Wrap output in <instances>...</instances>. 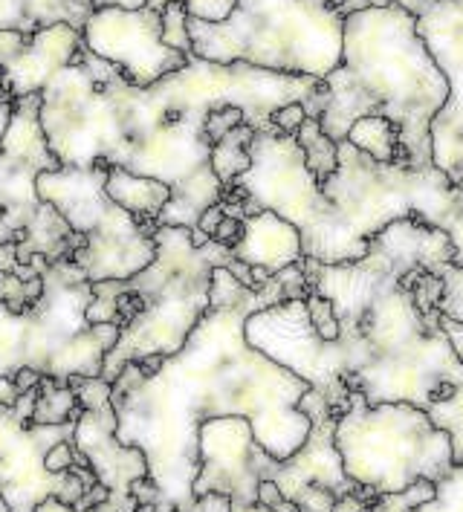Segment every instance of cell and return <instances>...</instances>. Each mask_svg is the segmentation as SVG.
<instances>
[{
  "instance_id": "1",
  "label": "cell",
  "mask_w": 463,
  "mask_h": 512,
  "mask_svg": "<svg viewBox=\"0 0 463 512\" xmlns=\"http://www.w3.org/2000/svg\"><path fill=\"white\" fill-rule=\"evenodd\" d=\"M452 264L455 249L443 229L403 217L382 229L359 261H301L307 287L336 310L333 342L316 333L304 298L252 313L246 342L319 391L336 417L354 394L368 405L409 403L429 414L463 388V359L443 330V313L420 307L414 278Z\"/></svg>"
},
{
  "instance_id": "2",
  "label": "cell",
  "mask_w": 463,
  "mask_h": 512,
  "mask_svg": "<svg viewBox=\"0 0 463 512\" xmlns=\"http://www.w3.org/2000/svg\"><path fill=\"white\" fill-rule=\"evenodd\" d=\"M322 81L275 73L252 64H215L191 55L189 64L151 87L82 47L41 93V128L61 165H119L154 177L171 189L157 226L197 229L206 209L223 200L226 186L212 168L206 119L235 105L246 125L270 128L275 110L310 102Z\"/></svg>"
},
{
  "instance_id": "3",
  "label": "cell",
  "mask_w": 463,
  "mask_h": 512,
  "mask_svg": "<svg viewBox=\"0 0 463 512\" xmlns=\"http://www.w3.org/2000/svg\"><path fill=\"white\" fill-rule=\"evenodd\" d=\"M301 264L273 278L235 307H209L183 351L165 356L157 374L139 362L122 368L110 385L116 434L148 458V478L160 504L194 510L200 475V426L218 417H246L258 443L278 460L293 458L313 429L299 408L310 385L246 342V319L290 298H307Z\"/></svg>"
},
{
  "instance_id": "4",
  "label": "cell",
  "mask_w": 463,
  "mask_h": 512,
  "mask_svg": "<svg viewBox=\"0 0 463 512\" xmlns=\"http://www.w3.org/2000/svg\"><path fill=\"white\" fill-rule=\"evenodd\" d=\"M449 99V81L417 32V15L400 3L368 6L345 18L342 64L325 79L319 125L342 142L365 116L391 119L406 168H435L432 122Z\"/></svg>"
},
{
  "instance_id": "5",
  "label": "cell",
  "mask_w": 463,
  "mask_h": 512,
  "mask_svg": "<svg viewBox=\"0 0 463 512\" xmlns=\"http://www.w3.org/2000/svg\"><path fill=\"white\" fill-rule=\"evenodd\" d=\"M154 241V264L125 281V287L142 301V310L134 322L122 327L119 342L105 359L102 379L110 385L131 362L183 351L191 330L212 307V272L218 267L229 270L235 261L232 246H223L215 238L197 246L191 241V229L183 226H160Z\"/></svg>"
},
{
  "instance_id": "6",
  "label": "cell",
  "mask_w": 463,
  "mask_h": 512,
  "mask_svg": "<svg viewBox=\"0 0 463 512\" xmlns=\"http://www.w3.org/2000/svg\"><path fill=\"white\" fill-rule=\"evenodd\" d=\"M93 284L76 261H55L44 270V296L27 310L0 301V377L24 368L58 382L102 377L105 359L122 336L116 324H90Z\"/></svg>"
},
{
  "instance_id": "7",
  "label": "cell",
  "mask_w": 463,
  "mask_h": 512,
  "mask_svg": "<svg viewBox=\"0 0 463 512\" xmlns=\"http://www.w3.org/2000/svg\"><path fill=\"white\" fill-rule=\"evenodd\" d=\"M194 55L325 81L345 50V18L330 0H238L220 21H189Z\"/></svg>"
},
{
  "instance_id": "8",
  "label": "cell",
  "mask_w": 463,
  "mask_h": 512,
  "mask_svg": "<svg viewBox=\"0 0 463 512\" xmlns=\"http://www.w3.org/2000/svg\"><path fill=\"white\" fill-rule=\"evenodd\" d=\"M336 446L348 478L377 495L406 492L423 481L440 484L455 469L449 434L409 403L368 405L354 394L336 417Z\"/></svg>"
},
{
  "instance_id": "9",
  "label": "cell",
  "mask_w": 463,
  "mask_h": 512,
  "mask_svg": "<svg viewBox=\"0 0 463 512\" xmlns=\"http://www.w3.org/2000/svg\"><path fill=\"white\" fill-rule=\"evenodd\" d=\"M345 232L368 246L403 217H423L446 235L463 223V189L440 168L414 171L400 162H377L348 139L339 142V165L322 183Z\"/></svg>"
},
{
  "instance_id": "10",
  "label": "cell",
  "mask_w": 463,
  "mask_h": 512,
  "mask_svg": "<svg viewBox=\"0 0 463 512\" xmlns=\"http://www.w3.org/2000/svg\"><path fill=\"white\" fill-rule=\"evenodd\" d=\"M108 162L90 168L61 165L38 177V194L82 235L84 246L73 255L76 267L96 281H128L157 258V223H145L108 197Z\"/></svg>"
},
{
  "instance_id": "11",
  "label": "cell",
  "mask_w": 463,
  "mask_h": 512,
  "mask_svg": "<svg viewBox=\"0 0 463 512\" xmlns=\"http://www.w3.org/2000/svg\"><path fill=\"white\" fill-rule=\"evenodd\" d=\"M55 168L61 162L41 128V93L15 99L0 151V243H18L21 264L32 255L50 264L67 261L84 246L82 235L38 194V177Z\"/></svg>"
},
{
  "instance_id": "12",
  "label": "cell",
  "mask_w": 463,
  "mask_h": 512,
  "mask_svg": "<svg viewBox=\"0 0 463 512\" xmlns=\"http://www.w3.org/2000/svg\"><path fill=\"white\" fill-rule=\"evenodd\" d=\"M35 403L38 388H29L15 405H0V498L9 512H38L47 498L76 507L84 492L99 484L87 466H76L61 475L44 466L55 443L73 440L79 420L64 426H35Z\"/></svg>"
},
{
  "instance_id": "13",
  "label": "cell",
  "mask_w": 463,
  "mask_h": 512,
  "mask_svg": "<svg viewBox=\"0 0 463 512\" xmlns=\"http://www.w3.org/2000/svg\"><path fill=\"white\" fill-rule=\"evenodd\" d=\"M84 47L110 64L137 87H151L189 64L191 55L171 50L163 41V12L148 6H99L84 24Z\"/></svg>"
},
{
  "instance_id": "14",
  "label": "cell",
  "mask_w": 463,
  "mask_h": 512,
  "mask_svg": "<svg viewBox=\"0 0 463 512\" xmlns=\"http://www.w3.org/2000/svg\"><path fill=\"white\" fill-rule=\"evenodd\" d=\"M82 400V417L76 423L73 446L87 458L96 481L108 486L110 501L137 512L139 501L131 495V486L148 478V458L137 446H125L116 434V408L110 400V382L102 377L70 379Z\"/></svg>"
},
{
  "instance_id": "15",
  "label": "cell",
  "mask_w": 463,
  "mask_h": 512,
  "mask_svg": "<svg viewBox=\"0 0 463 512\" xmlns=\"http://www.w3.org/2000/svg\"><path fill=\"white\" fill-rule=\"evenodd\" d=\"M417 32L449 81V99L432 122L435 168L463 189V0H426Z\"/></svg>"
},
{
  "instance_id": "16",
  "label": "cell",
  "mask_w": 463,
  "mask_h": 512,
  "mask_svg": "<svg viewBox=\"0 0 463 512\" xmlns=\"http://www.w3.org/2000/svg\"><path fill=\"white\" fill-rule=\"evenodd\" d=\"M275 463L255 437L246 417H218L200 426V475L194 498L220 492L232 498V507L258 504V489L270 481Z\"/></svg>"
},
{
  "instance_id": "17",
  "label": "cell",
  "mask_w": 463,
  "mask_h": 512,
  "mask_svg": "<svg viewBox=\"0 0 463 512\" xmlns=\"http://www.w3.org/2000/svg\"><path fill=\"white\" fill-rule=\"evenodd\" d=\"M82 47V29L67 24L41 29L35 35L0 29V70L6 79V90L15 99L44 93V87L76 58Z\"/></svg>"
},
{
  "instance_id": "18",
  "label": "cell",
  "mask_w": 463,
  "mask_h": 512,
  "mask_svg": "<svg viewBox=\"0 0 463 512\" xmlns=\"http://www.w3.org/2000/svg\"><path fill=\"white\" fill-rule=\"evenodd\" d=\"M270 481H275L278 489L284 492V498H290V501H296L310 484L333 489L336 498L354 492L356 484L348 478L339 446H336V414L333 411L313 417V429L307 434L304 446L293 458L275 463Z\"/></svg>"
},
{
  "instance_id": "19",
  "label": "cell",
  "mask_w": 463,
  "mask_h": 512,
  "mask_svg": "<svg viewBox=\"0 0 463 512\" xmlns=\"http://www.w3.org/2000/svg\"><path fill=\"white\" fill-rule=\"evenodd\" d=\"M232 249H235V258L244 261L246 267H261L273 275L304 261L299 229L290 220L267 209L246 217L244 235Z\"/></svg>"
},
{
  "instance_id": "20",
  "label": "cell",
  "mask_w": 463,
  "mask_h": 512,
  "mask_svg": "<svg viewBox=\"0 0 463 512\" xmlns=\"http://www.w3.org/2000/svg\"><path fill=\"white\" fill-rule=\"evenodd\" d=\"M96 9V0H0V29L35 35L41 29L67 24L84 32V24Z\"/></svg>"
},
{
  "instance_id": "21",
  "label": "cell",
  "mask_w": 463,
  "mask_h": 512,
  "mask_svg": "<svg viewBox=\"0 0 463 512\" xmlns=\"http://www.w3.org/2000/svg\"><path fill=\"white\" fill-rule=\"evenodd\" d=\"M105 189H108V197L116 206H122L125 212H131L145 223H157L160 212L171 200V189L165 183L154 180V177H139L134 171L119 168V165H110Z\"/></svg>"
},
{
  "instance_id": "22",
  "label": "cell",
  "mask_w": 463,
  "mask_h": 512,
  "mask_svg": "<svg viewBox=\"0 0 463 512\" xmlns=\"http://www.w3.org/2000/svg\"><path fill=\"white\" fill-rule=\"evenodd\" d=\"M82 400L70 382H58L53 377H41L38 382V403L32 411L35 426H64L82 417Z\"/></svg>"
},
{
  "instance_id": "23",
  "label": "cell",
  "mask_w": 463,
  "mask_h": 512,
  "mask_svg": "<svg viewBox=\"0 0 463 512\" xmlns=\"http://www.w3.org/2000/svg\"><path fill=\"white\" fill-rule=\"evenodd\" d=\"M362 154L374 157L377 162H403L400 148V131L391 119L382 116H365L354 122V128L345 136Z\"/></svg>"
},
{
  "instance_id": "24",
  "label": "cell",
  "mask_w": 463,
  "mask_h": 512,
  "mask_svg": "<svg viewBox=\"0 0 463 512\" xmlns=\"http://www.w3.org/2000/svg\"><path fill=\"white\" fill-rule=\"evenodd\" d=\"M255 139V128L238 125L235 131L223 136L220 142L212 145V168L218 174L223 186H232L241 174L249 171L252 157H249V142Z\"/></svg>"
},
{
  "instance_id": "25",
  "label": "cell",
  "mask_w": 463,
  "mask_h": 512,
  "mask_svg": "<svg viewBox=\"0 0 463 512\" xmlns=\"http://www.w3.org/2000/svg\"><path fill=\"white\" fill-rule=\"evenodd\" d=\"M296 139H299V145L304 148V154H307L310 171L316 174L319 183H325L327 177L336 171V165H339V142H333V139L322 131L319 119H313V116L301 125V131L296 134Z\"/></svg>"
},
{
  "instance_id": "26",
  "label": "cell",
  "mask_w": 463,
  "mask_h": 512,
  "mask_svg": "<svg viewBox=\"0 0 463 512\" xmlns=\"http://www.w3.org/2000/svg\"><path fill=\"white\" fill-rule=\"evenodd\" d=\"M41 296H44V272L35 278H21L15 272H0V301L9 304L12 310H27Z\"/></svg>"
},
{
  "instance_id": "27",
  "label": "cell",
  "mask_w": 463,
  "mask_h": 512,
  "mask_svg": "<svg viewBox=\"0 0 463 512\" xmlns=\"http://www.w3.org/2000/svg\"><path fill=\"white\" fill-rule=\"evenodd\" d=\"M429 417H432L437 429L449 434L455 466H463V388L449 403L437 405L435 411H429Z\"/></svg>"
},
{
  "instance_id": "28",
  "label": "cell",
  "mask_w": 463,
  "mask_h": 512,
  "mask_svg": "<svg viewBox=\"0 0 463 512\" xmlns=\"http://www.w3.org/2000/svg\"><path fill=\"white\" fill-rule=\"evenodd\" d=\"M189 9L186 3H168L163 9V41L183 55H194V44H191L189 32Z\"/></svg>"
},
{
  "instance_id": "29",
  "label": "cell",
  "mask_w": 463,
  "mask_h": 512,
  "mask_svg": "<svg viewBox=\"0 0 463 512\" xmlns=\"http://www.w3.org/2000/svg\"><path fill=\"white\" fill-rule=\"evenodd\" d=\"M414 512H463V466H455L437 484L435 498L420 504Z\"/></svg>"
},
{
  "instance_id": "30",
  "label": "cell",
  "mask_w": 463,
  "mask_h": 512,
  "mask_svg": "<svg viewBox=\"0 0 463 512\" xmlns=\"http://www.w3.org/2000/svg\"><path fill=\"white\" fill-rule=\"evenodd\" d=\"M437 492V484L432 481H423V484H414L406 492H394V495H380L377 504L368 512H414L420 504L432 501Z\"/></svg>"
},
{
  "instance_id": "31",
  "label": "cell",
  "mask_w": 463,
  "mask_h": 512,
  "mask_svg": "<svg viewBox=\"0 0 463 512\" xmlns=\"http://www.w3.org/2000/svg\"><path fill=\"white\" fill-rule=\"evenodd\" d=\"M304 301H307V313H310V322L316 327V333H319L325 342H333V339L339 336V319H336L333 304H330L322 293H316V290H310Z\"/></svg>"
},
{
  "instance_id": "32",
  "label": "cell",
  "mask_w": 463,
  "mask_h": 512,
  "mask_svg": "<svg viewBox=\"0 0 463 512\" xmlns=\"http://www.w3.org/2000/svg\"><path fill=\"white\" fill-rule=\"evenodd\" d=\"M440 313L446 319L463 322V267H446L443 272V301H440Z\"/></svg>"
},
{
  "instance_id": "33",
  "label": "cell",
  "mask_w": 463,
  "mask_h": 512,
  "mask_svg": "<svg viewBox=\"0 0 463 512\" xmlns=\"http://www.w3.org/2000/svg\"><path fill=\"white\" fill-rule=\"evenodd\" d=\"M238 125H246L244 110L235 108V105H223V108H215L209 113V119H206V134H209L212 145H215V142H220L229 131H235Z\"/></svg>"
},
{
  "instance_id": "34",
  "label": "cell",
  "mask_w": 463,
  "mask_h": 512,
  "mask_svg": "<svg viewBox=\"0 0 463 512\" xmlns=\"http://www.w3.org/2000/svg\"><path fill=\"white\" fill-rule=\"evenodd\" d=\"M238 0H186L191 18L197 21H209V24H220L235 12Z\"/></svg>"
},
{
  "instance_id": "35",
  "label": "cell",
  "mask_w": 463,
  "mask_h": 512,
  "mask_svg": "<svg viewBox=\"0 0 463 512\" xmlns=\"http://www.w3.org/2000/svg\"><path fill=\"white\" fill-rule=\"evenodd\" d=\"M299 512H333L336 507V492L322 484H310L299 498H296Z\"/></svg>"
},
{
  "instance_id": "36",
  "label": "cell",
  "mask_w": 463,
  "mask_h": 512,
  "mask_svg": "<svg viewBox=\"0 0 463 512\" xmlns=\"http://www.w3.org/2000/svg\"><path fill=\"white\" fill-rule=\"evenodd\" d=\"M307 119H310V113H307V108H304V102H293V105H284L281 110H275L270 122H273L275 131L296 136Z\"/></svg>"
},
{
  "instance_id": "37",
  "label": "cell",
  "mask_w": 463,
  "mask_h": 512,
  "mask_svg": "<svg viewBox=\"0 0 463 512\" xmlns=\"http://www.w3.org/2000/svg\"><path fill=\"white\" fill-rule=\"evenodd\" d=\"M377 492L374 489H365V486H356L354 492L348 495H339L336 498V507L333 512H368L374 504H377Z\"/></svg>"
},
{
  "instance_id": "38",
  "label": "cell",
  "mask_w": 463,
  "mask_h": 512,
  "mask_svg": "<svg viewBox=\"0 0 463 512\" xmlns=\"http://www.w3.org/2000/svg\"><path fill=\"white\" fill-rule=\"evenodd\" d=\"M258 504L270 507L273 512H299L296 501L284 498V492L278 489L275 481H264V484H261V489H258Z\"/></svg>"
},
{
  "instance_id": "39",
  "label": "cell",
  "mask_w": 463,
  "mask_h": 512,
  "mask_svg": "<svg viewBox=\"0 0 463 512\" xmlns=\"http://www.w3.org/2000/svg\"><path fill=\"white\" fill-rule=\"evenodd\" d=\"M0 512H9V507H6V501H3V498H0ZM38 512H79V510H73L70 504H64V501H58V498H47V501L38 507ZM87 512H131V510L119 507L116 501H105V504H99V507H93V510H87Z\"/></svg>"
},
{
  "instance_id": "40",
  "label": "cell",
  "mask_w": 463,
  "mask_h": 512,
  "mask_svg": "<svg viewBox=\"0 0 463 512\" xmlns=\"http://www.w3.org/2000/svg\"><path fill=\"white\" fill-rule=\"evenodd\" d=\"M191 512H232V498L229 495H220V492L200 495L194 501V510Z\"/></svg>"
},
{
  "instance_id": "41",
  "label": "cell",
  "mask_w": 463,
  "mask_h": 512,
  "mask_svg": "<svg viewBox=\"0 0 463 512\" xmlns=\"http://www.w3.org/2000/svg\"><path fill=\"white\" fill-rule=\"evenodd\" d=\"M241 235H244V220L223 217V223H220L218 232H215V241L223 243V246H235V243L241 241Z\"/></svg>"
},
{
  "instance_id": "42",
  "label": "cell",
  "mask_w": 463,
  "mask_h": 512,
  "mask_svg": "<svg viewBox=\"0 0 463 512\" xmlns=\"http://www.w3.org/2000/svg\"><path fill=\"white\" fill-rule=\"evenodd\" d=\"M223 217H226V212H223V206H220V203H215L212 209H206V212H203V217H200V223H197V229H200L203 235L215 238V232H218V226H220V223H223Z\"/></svg>"
},
{
  "instance_id": "43",
  "label": "cell",
  "mask_w": 463,
  "mask_h": 512,
  "mask_svg": "<svg viewBox=\"0 0 463 512\" xmlns=\"http://www.w3.org/2000/svg\"><path fill=\"white\" fill-rule=\"evenodd\" d=\"M443 330H446V336H449L455 353L463 359V322H455V319H446L443 316Z\"/></svg>"
},
{
  "instance_id": "44",
  "label": "cell",
  "mask_w": 463,
  "mask_h": 512,
  "mask_svg": "<svg viewBox=\"0 0 463 512\" xmlns=\"http://www.w3.org/2000/svg\"><path fill=\"white\" fill-rule=\"evenodd\" d=\"M18 397H21V391H18L15 379L0 377V405H15Z\"/></svg>"
},
{
  "instance_id": "45",
  "label": "cell",
  "mask_w": 463,
  "mask_h": 512,
  "mask_svg": "<svg viewBox=\"0 0 463 512\" xmlns=\"http://www.w3.org/2000/svg\"><path fill=\"white\" fill-rule=\"evenodd\" d=\"M38 382H41V374H38V371H29V368H24V371L15 377V385H18L21 394L29 391V388H38Z\"/></svg>"
},
{
  "instance_id": "46",
  "label": "cell",
  "mask_w": 463,
  "mask_h": 512,
  "mask_svg": "<svg viewBox=\"0 0 463 512\" xmlns=\"http://www.w3.org/2000/svg\"><path fill=\"white\" fill-rule=\"evenodd\" d=\"M12 110H15V102H3L0 99V151H3V134L12 122Z\"/></svg>"
},
{
  "instance_id": "47",
  "label": "cell",
  "mask_w": 463,
  "mask_h": 512,
  "mask_svg": "<svg viewBox=\"0 0 463 512\" xmlns=\"http://www.w3.org/2000/svg\"><path fill=\"white\" fill-rule=\"evenodd\" d=\"M371 6V0H345L342 6H336L339 9V15L342 18H348V15H354V12H362V9H368Z\"/></svg>"
},
{
  "instance_id": "48",
  "label": "cell",
  "mask_w": 463,
  "mask_h": 512,
  "mask_svg": "<svg viewBox=\"0 0 463 512\" xmlns=\"http://www.w3.org/2000/svg\"><path fill=\"white\" fill-rule=\"evenodd\" d=\"M388 3H400V6H406L409 12H417V9L423 6V0H371V6H388Z\"/></svg>"
},
{
  "instance_id": "49",
  "label": "cell",
  "mask_w": 463,
  "mask_h": 512,
  "mask_svg": "<svg viewBox=\"0 0 463 512\" xmlns=\"http://www.w3.org/2000/svg\"><path fill=\"white\" fill-rule=\"evenodd\" d=\"M96 6H125V9H139L145 0H96Z\"/></svg>"
},
{
  "instance_id": "50",
  "label": "cell",
  "mask_w": 463,
  "mask_h": 512,
  "mask_svg": "<svg viewBox=\"0 0 463 512\" xmlns=\"http://www.w3.org/2000/svg\"><path fill=\"white\" fill-rule=\"evenodd\" d=\"M168 3H186V0H145V6L154 9V12H163Z\"/></svg>"
},
{
  "instance_id": "51",
  "label": "cell",
  "mask_w": 463,
  "mask_h": 512,
  "mask_svg": "<svg viewBox=\"0 0 463 512\" xmlns=\"http://www.w3.org/2000/svg\"><path fill=\"white\" fill-rule=\"evenodd\" d=\"M232 512H273L264 504H249V507H232Z\"/></svg>"
},
{
  "instance_id": "52",
  "label": "cell",
  "mask_w": 463,
  "mask_h": 512,
  "mask_svg": "<svg viewBox=\"0 0 463 512\" xmlns=\"http://www.w3.org/2000/svg\"><path fill=\"white\" fill-rule=\"evenodd\" d=\"M0 99H3V102H15V96H12V93L6 90V79H3V70H0Z\"/></svg>"
},
{
  "instance_id": "53",
  "label": "cell",
  "mask_w": 463,
  "mask_h": 512,
  "mask_svg": "<svg viewBox=\"0 0 463 512\" xmlns=\"http://www.w3.org/2000/svg\"><path fill=\"white\" fill-rule=\"evenodd\" d=\"M345 0H330V6H342Z\"/></svg>"
}]
</instances>
